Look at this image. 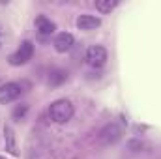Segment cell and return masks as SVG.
Instances as JSON below:
<instances>
[{
  "instance_id": "obj_2",
  "label": "cell",
  "mask_w": 161,
  "mask_h": 159,
  "mask_svg": "<svg viewBox=\"0 0 161 159\" xmlns=\"http://www.w3.org/2000/svg\"><path fill=\"white\" fill-rule=\"evenodd\" d=\"M32 56H34V43L32 41H23L21 47L9 56V64L11 66H23L28 60H32Z\"/></svg>"
},
{
  "instance_id": "obj_4",
  "label": "cell",
  "mask_w": 161,
  "mask_h": 159,
  "mask_svg": "<svg viewBox=\"0 0 161 159\" xmlns=\"http://www.w3.org/2000/svg\"><path fill=\"white\" fill-rule=\"evenodd\" d=\"M122 137V129L118 123H107L101 131H99V142L105 144V146H111V144H116Z\"/></svg>"
},
{
  "instance_id": "obj_6",
  "label": "cell",
  "mask_w": 161,
  "mask_h": 159,
  "mask_svg": "<svg viewBox=\"0 0 161 159\" xmlns=\"http://www.w3.org/2000/svg\"><path fill=\"white\" fill-rule=\"evenodd\" d=\"M75 43V38L69 34V32H60L56 38H54V49L58 52H68Z\"/></svg>"
},
{
  "instance_id": "obj_9",
  "label": "cell",
  "mask_w": 161,
  "mask_h": 159,
  "mask_svg": "<svg viewBox=\"0 0 161 159\" xmlns=\"http://www.w3.org/2000/svg\"><path fill=\"white\" fill-rule=\"evenodd\" d=\"M4 142H6V150L11 156H17V140H15V131L11 125H4Z\"/></svg>"
},
{
  "instance_id": "obj_11",
  "label": "cell",
  "mask_w": 161,
  "mask_h": 159,
  "mask_svg": "<svg viewBox=\"0 0 161 159\" xmlns=\"http://www.w3.org/2000/svg\"><path fill=\"white\" fill-rule=\"evenodd\" d=\"M26 112H28V105L26 103H21V105H17L13 109V118L17 120V122H21V120L26 116Z\"/></svg>"
},
{
  "instance_id": "obj_13",
  "label": "cell",
  "mask_w": 161,
  "mask_h": 159,
  "mask_svg": "<svg viewBox=\"0 0 161 159\" xmlns=\"http://www.w3.org/2000/svg\"><path fill=\"white\" fill-rule=\"evenodd\" d=\"M0 159H6V157H4V156H0Z\"/></svg>"
},
{
  "instance_id": "obj_12",
  "label": "cell",
  "mask_w": 161,
  "mask_h": 159,
  "mask_svg": "<svg viewBox=\"0 0 161 159\" xmlns=\"http://www.w3.org/2000/svg\"><path fill=\"white\" fill-rule=\"evenodd\" d=\"M64 80H66V73H64V71H54V73L51 75L49 82H51V86H58V84H62Z\"/></svg>"
},
{
  "instance_id": "obj_5",
  "label": "cell",
  "mask_w": 161,
  "mask_h": 159,
  "mask_svg": "<svg viewBox=\"0 0 161 159\" xmlns=\"http://www.w3.org/2000/svg\"><path fill=\"white\" fill-rule=\"evenodd\" d=\"M21 92H23V88L17 82H6V84H2L0 86V103L6 105V103L15 101L21 96Z\"/></svg>"
},
{
  "instance_id": "obj_10",
  "label": "cell",
  "mask_w": 161,
  "mask_h": 159,
  "mask_svg": "<svg viewBox=\"0 0 161 159\" xmlns=\"http://www.w3.org/2000/svg\"><path fill=\"white\" fill-rule=\"evenodd\" d=\"M118 6V2L116 0H107V2H96V9L97 11H101V13H109V11H113L114 8Z\"/></svg>"
},
{
  "instance_id": "obj_7",
  "label": "cell",
  "mask_w": 161,
  "mask_h": 159,
  "mask_svg": "<svg viewBox=\"0 0 161 159\" xmlns=\"http://www.w3.org/2000/svg\"><path fill=\"white\" fill-rule=\"evenodd\" d=\"M36 30L40 32V36L47 38V36L54 34V30H56V25H54L51 19H47L45 15H40V17L36 19Z\"/></svg>"
},
{
  "instance_id": "obj_1",
  "label": "cell",
  "mask_w": 161,
  "mask_h": 159,
  "mask_svg": "<svg viewBox=\"0 0 161 159\" xmlns=\"http://www.w3.org/2000/svg\"><path fill=\"white\" fill-rule=\"evenodd\" d=\"M73 112H75V109L69 99H56L49 107V116L56 123H66L68 120L73 118Z\"/></svg>"
},
{
  "instance_id": "obj_3",
  "label": "cell",
  "mask_w": 161,
  "mask_h": 159,
  "mask_svg": "<svg viewBox=\"0 0 161 159\" xmlns=\"http://www.w3.org/2000/svg\"><path fill=\"white\" fill-rule=\"evenodd\" d=\"M84 60L92 68H103L105 62H107V51H105V47H101V45L88 47L86 49V54H84Z\"/></svg>"
},
{
  "instance_id": "obj_8",
  "label": "cell",
  "mask_w": 161,
  "mask_h": 159,
  "mask_svg": "<svg viewBox=\"0 0 161 159\" xmlns=\"http://www.w3.org/2000/svg\"><path fill=\"white\" fill-rule=\"evenodd\" d=\"M99 25H101L99 17L90 15V13H82V15H79V19H77V26H79L80 30H96Z\"/></svg>"
}]
</instances>
